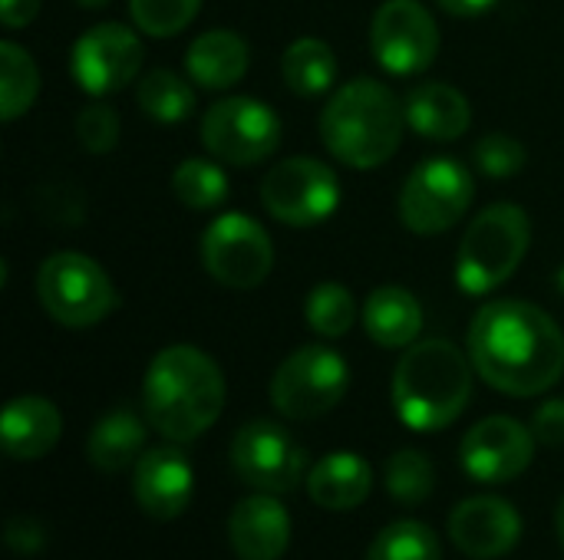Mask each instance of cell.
Wrapping results in <instances>:
<instances>
[{"instance_id":"d6a6232c","label":"cell","mask_w":564,"mask_h":560,"mask_svg":"<svg viewBox=\"0 0 564 560\" xmlns=\"http://www.w3.org/2000/svg\"><path fill=\"white\" fill-rule=\"evenodd\" d=\"M473 162H476V168H479L482 175H489V178H512V175H519V172L525 168L529 152H525V145H522L516 135H509V132H489V135H482V139L476 142Z\"/></svg>"},{"instance_id":"30bf717a","label":"cell","mask_w":564,"mask_h":560,"mask_svg":"<svg viewBox=\"0 0 564 560\" xmlns=\"http://www.w3.org/2000/svg\"><path fill=\"white\" fill-rule=\"evenodd\" d=\"M264 211L291 228H311L327 221L340 208V178L327 162L311 155H291L261 182Z\"/></svg>"},{"instance_id":"f35d334b","label":"cell","mask_w":564,"mask_h":560,"mask_svg":"<svg viewBox=\"0 0 564 560\" xmlns=\"http://www.w3.org/2000/svg\"><path fill=\"white\" fill-rule=\"evenodd\" d=\"M555 528H558V538H562L564 545V498L562 505H558V512H555Z\"/></svg>"},{"instance_id":"e0dca14e","label":"cell","mask_w":564,"mask_h":560,"mask_svg":"<svg viewBox=\"0 0 564 560\" xmlns=\"http://www.w3.org/2000/svg\"><path fill=\"white\" fill-rule=\"evenodd\" d=\"M195 492V472L185 452L175 446H159L142 452L132 469V495L139 508L155 521H175Z\"/></svg>"},{"instance_id":"f546056e","label":"cell","mask_w":564,"mask_h":560,"mask_svg":"<svg viewBox=\"0 0 564 560\" xmlns=\"http://www.w3.org/2000/svg\"><path fill=\"white\" fill-rule=\"evenodd\" d=\"M367 560H443V545L430 525L393 521L373 538Z\"/></svg>"},{"instance_id":"d6986e66","label":"cell","mask_w":564,"mask_h":560,"mask_svg":"<svg viewBox=\"0 0 564 560\" xmlns=\"http://www.w3.org/2000/svg\"><path fill=\"white\" fill-rule=\"evenodd\" d=\"M63 432L59 409L43 396H17L0 416V442L10 459L33 462L56 449Z\"/></svg>"},{"instance_id":"8992f818","label":"cell","mask_w":564,"mask_h":560,"mask_svg":"<svg viewBox=\"0 0 564 560\" xmlns=\"http://www.w3.org/2000/svg\"><path fill=\"white\" fill-rule=\"evenodd\" d=\"M36 297L59 327L86 330L102 323L116 307L109 274L79 251H56L36 271Z\"/></svg>"},{"instance_id":"7402d4cb","label":"cell","mask_w":564,"mask_h":560,"mask_svg":"<svg viewBox=\"0 0 564 560\" xmlns=\"http://www.w3.org/2000/svg\"><path fill=\"white\" fill-rule=\"evenodd\" d=\"M364 330L367 337L383 347V350H406L420 340L423 333V307L420 300L400 287V284H383L377 287L367 304H364Z\"/></svg>"},{"instance_id":"f1b7e54d","label":"cell","mask_w":564,"mask_h":560,"mask_svg":"<svg viewBox=\"0 0 564 560\" xmlns=\"http://www.w3.org/2000/svg\"><path fill=\"white\" fill-rule=\"evenodd\" d=\"M304 317H307V327L324 337V340H337L344 333H350L354 320H357V300L354 294L337 284V281H327V284H317L311 294H307V304H304Z\"/></svg>"},{"instance_id":"4fadbf2b","label":"cell","mask_w":564,"mask_h":560,"mask_svg":"<svg viewBox=\"0 0 564 560\" xmlns=\"http://www.w3.org/2000/svg\"><path fill=\"white\" fill-rule=\"evenodd\" d=\"M370 50L390 76H420L440 53V26L420 0H383L370 23Z\"/></svg>"},{"instance_id":"484cf974","label":"cell","mask_w":564,"mask_h":560,"mask_svg":"<svg viewBox=\"0 0 564 560\" xmlns=\"http://www.w3.org/2000/svg\"><path fill=\"white\" fill-rule=\"evenodd\" d=\"M40 92V69L26 46L3 40L0 43V119L17 122Z\"/></svg>"},{"instance_id":"7c38bea8","label":"cell","mask_w":564,"mask_h":560,"mask_svg":"<svg viewBox=\"0 0 564 560\" xmlns=\"http://www.w3.org/2000/svg\"><path fill=\"white\" fill-rule=\"evenodd\" d=\"M231 469L235 475L264 495H288L297 488L307 455L294 442L288 429H281L271 419H251L245 422L231 439Z\"/></svg>"},{"instance_id":"4dcf8cb0","label":"cell","mask_w":564,"mask_h":560,"mask_svg":"<svg viewBox=\"0 0 564 560\" xmlns=\"http://www.w3.org/2000/svg\"><path fill=\"white\" fill-rule=\"evenodd\" d=\"M436 488V469L430 455L416 449H400L387 462V492L400 505H423Z\"/></svg>"},{"instance_id":"d4e9b609","label":"cell","mask_w":564,"mask_h":560,"mask_svg":"<svg viewBox=\"0 0 564 560\" xmlns=\"http://www.w3.org/2000/svg\"><path fill=\"white\" fill-rule=\"evenodd\" d=\"M337 73H340L337 53L330 50V43H324L317 36L294 40L281 56V76H284L288 89L304 99L330 92L337 83Z\"/></svg>"},{"instance_id":"3957f363","label":"cell","mask_w":564,"mask_h":560,"mask_svg":"<svg viewBox=\"0 0 564 560\" xmlns=\"http://www.w3.org/2000/svg\"><path fill=\"white\" fill-rule=\"evenodd\" d=\"M473 360L449 340H416L393 370V409L413 432L453 426L473 399Z\"/></svg>"},{"instance_id":"9a60e30c","label":"cell","mask_w":564,"mask_h":560,"mask_svg":"<svg viewBox=\"0 0 564 560\" xmlns=\"http://www.w3.org/2000/svg\"><path fill=\"white\" fill-rule=\"evenodd\" d=\"M535 442V432L519 419L486 416L466 432L459 446V462L469 479L482 485H502L519 479L532 465Z\"/></svg>"},{"instance_id":"44dd1931","label":"cell","mask_w":564,"mask_h":560,"mask_svg":"<svg viewBox=\"0 0 564 560\" xmlns=\"http://www.w3.org/2000/svg\"><path fill=\"white\" fill-rule=\"evenodd\" d=\"M251 63V50L245 43V36L231 33V30H205L192 40L188 53H185V69L188 79L198 83L202 89H231L245 79Z\"/></svg>"},{"instance_id":"9c48e42d","label":"cell","mask_w":564,"mask_h":560,"mask_svg":"<svg viewBox=\"0 0 564 560\" xmlns=\"http://www.w3.org/2000/svg\"><path fill=\"white\" fill-rule=\"evenodd\" d=\"M278 112L251 96H225L202 116V145L212 158L228 165H258L271 158L281 145Z\"/></svg>"},{"instance_id":"ab89813d","label":"cell","mask_w":564,"mask_h":560,"mask_svg":"<svg viewBox=\"0 0 564 560\" xmlns=\"http://www.w3.org/2000/svg\"><path fill=\"white\" fill-rule=\"evenodd\" d=\"M76 3H79L83 10H99V7H106L109 0H76Z\"/></svg>"},{"instance_id":"ffe728a7","label":"cell","mask_w":564,"mask_h":560,"mask_svg":"<svg viewBox=\"0 0 564 560\" xmlns=\"http://www.w3.org/2000/svg\"><path fill=\"white\" fill-rule=\"evenodd\" d=\"M403 112H406V125L416 135L433 139V142H456L473 125L469 99L449 83H423V86H416L406 96Z\"/></svg>"},{"instance_id":"836d02e7","label":"cell","mask_w":564,"mask_h":560,"mask_svg":"<svg viewBox=\"0 0 564 560\" xmlns=\"http://www.w3.org/2000/svg\"><path fill=\"white\" fill-rule=\"evenodd\" d=\"M119 132H122L119 116H116V109L106 106V102H93V106H86V109L76 116V139H79V145H83L86 152H93V155L112 152L116 142H119Z\"/></svg>"},{"instance_id":"52a82bcc","label":"cell","mask_w":564,"mask_h":560,"mask_svg":"<svg viewBox=\"0 0 564 560\" xmlns=\"http://www.w3.org/2000/svg\"><path fill=\"white\" fill-rule=\"evenodd\" d=\"M476 198L473 172L459 158H426L420 162L400 188V221L413 234H443L463 221Z\"/></svg>"},{"instance_id":"cb8c5ba5","label":"cell","mask_w":564,"mask_h":560,"mask_svg":"<svg viewBox=\"0 0 564 560\" xmlns=\"http://www.w3.org/2000/svg\"><path fill=\"white\" fill-rule=\"evenodd\" d=\"M142 446H145V422L129 409H112L93 426L86 452L93 469L112 475L135 465L142 459Z\"/></svg>"},{"instance_id":"d590c367","label":"cell","mask_w":564,"mask_h":560,"mask_svg":"<svg viewBox=\"0 0 564 560\" xmlns=\"http://www.w3.org/2000/svg\"><path fill=\"white\" fill-rule=\"evenodd\" d=\"M43 541H46V535L36 518H10L7 521V545L13 554H40Z\"/></svg>"},{"instance_id":"8d00e7d4","label":"cell","mask_w":564,"mask_h":560,"mask_svg":"<svg viewBox=\"0 0 564 560\" xmlns=\"http://www.w3.org/2000/svg\"><path fill=\"white\" fill-rule=\"evenodd\" d=\"M40 13V0H0V17L7 30L26 26Z\"/></svg>"},{"instance_id":"7a4b0ae2","label":"cell","mask_w":564,"mask_h":560,"mask_svg":"<svg viewBox=\"0 0 564 560\" xmlns=\"http://www.w3.org/2000/svg\"><path fill=\"white\" fill-rule=\"evenodd\" d=\"M225 393L221 366L198 347L175 343L152 356L142 380V409L159 436L192 442L218 422Z\"/></svg>"},{"instance_id":"60d3db41","label":"cell","mask_w":564,"mask_h":560,"mask_svg":"<svg viewBox=\"0 0 564 560\" xmlns=\"http://www.w3.org/2000/svg\"><path fill=\"white\" fill-rule=\"evenodd\" d=\"M555 284H558V290H562V294H564V264H562V271L555 274Z\"/></svg>"},{"instance_id":"ac0fdd59","label":"cell","mask_w":564,"mask_h":560,"mask_svg":"<svg viewBox=\"0 0 564 560\" xmlns=\"http://www.w3.org/2000/svg\"><path fill=\"white\" fill-rule=\"evenodd\" d=\"M228 545L238 560H278L291 545V515L278 495H248L231 508Z\"/></svg>"},{"instance_id":"e575fe53","label":"cell","mask_w":564,"mask_h":560,"mask_svg":"<svg viewBox=\"0 0 564 560\" xmlns=\"http://www.w3.org/2000/svg\"><path fill=\"white\" fill-rule=\"evenodd\" d=\"M532 432L542 446H564V399H549L532 419Z\"/></svg>"},{"instance_id":"6da1fadb","label":"cell","mask_w":564,"mask_h":560,"mask_svg":"<svg viewBox=\"0 0 564 560\" xmlns=\"http://www.w3.org/2000/svg\"><path fill=\"white\" fill-rule=\"evenodd\" d=\"M476 373L506 396H542L564 376L562 327L529 300H492L469 323Z\"/></svg>"},{"instance_id":"83f0119b","label":"cell","mask_w":564,"mask_h":560,"mask_svg":"<svg viewBox=\"0 0 564 560\" xmlns=\"http://www.w3.org/2000/svg\"><path fill=\"white\" fill-rule=\"evenodd\" d=\"M172 195L192 211H212L228 198V175L212 158H185L172 172Z\"/></svg>"},{"instance_id":"1f68e13d","label":"cell","mask_w":564,"mask_h":560,"mask_svg":"<svg viewBox=\"0 0 564 560\" xmlns=\"http://www.w3.org/2000/svg\"><path fill=\"white\" fill-rule=\"evenodd\" d=\"M202 10V0H129L132 23L159 40L178 36Z\"/></svg>"},{"instance_id":"603a6c76","label":"cell","mask_w":564,"mask_h":560,"mask_svg":"<svg viewBox=\"0 0 564 560\" xmlns=\"http://www.w3.org/2000/svg\"><path fill=\"white\" fill-rule=\"evenodd\" d=\"M373 472L357 452H330L307 472V495L327 512H350L367 502Z\"/></svg>"},{"instance_id":"5bb4252c","label":"cell","mask_w":564,"mask_h":560,"mask_svg":"<svg viewBox=\"0 0 564 560\" xmlns=\"http://www.w3.org/2000/svg\"><path fill=\"white\" fill-rule=\"evenodd\" d=\"M142 40L122 23L89 26L69 50V73L89 96H109L126 89L142 69Z\"/></svg>"},{"instance_id":"4316f807","label":"cell","mask_w":564,"mask_h":560,"mask_svg":"<svg viewBox=\"0 0 564 560\" xmlns=\"http://www.w3.org/2000/svg\"><path fill=\"white\" fill-rule=\"evenodd\" d=\"M135 102L152 122H182L195 109V89L175 69H152L135 86Z\"/></svg>"},{"instance_id":"74e56055","label":"cell","mask_w":564,"mask_h":560,"mask_svg":"<svg viewBox=\"0 0 564 560\" xmlns=\"http://www.w3.org/2000/svg\"><path fill=\"white\" fill-rule=\"evenodd\" d=\"M446 13L453 17H482L489 13L499 0H436Z\"/></svg>"},{"instance_id":"5b68a950","label":"cell","mask_w":564,"mask_h":560,"mask_svg":"<svg viewBox=\"0 0 564 560\" xmlns=\"http://www.w3.org/2000/svg\"><path fill=\"white\" fill-rule=\"evenodd\" d=\"M532 248V221L512 201L489 205L476 215L456 254V284L469 297L499 290Z\"/></svg>"},{"instance_id":"2e32d148","label":"cell","mask_w":564,"mask_h":560,"mask_svg":"<svg viewBox=\"0 0 564 560\" xmlns=\"http://www.w3.org/2000/svg\"><path fill=\"white\" fill-rule=\"evenodd\" d=\"M449 538L466 558H506L522 538V518L506 498L476 495V498H466L463 505H456V512L449 518Z\"/></svg>"},{"instance_id":"277c9868","label":"cell","mask_w":564,"mask_h":560,"mask_svg":"<svg viewBox=\"0 0 564 560\" xmlns=\"http://www.w3.org/2000/svg\"><path fill=\"white\" fill-rule=\"evenodd\" d=\"M406 112L397 92L370 76L344 83L321 112V139L347 168L367 172L387 165L403 142Z\"/></svg>"},{"instance_id":"8fae6325","label":"cell","mask_w":564,"mask_h":560,"mask_svg":"<svg viewBox=\"0 0 564 560\" xmlns=\"http://www.w3.org/2000/svg\"><path fill=\"white\" fill-rule=\"evenodd\" d=\"M202 267L221 287L254 290L274 267L271 234L251 215L225 211L202 234Z\"/></svg>"},{"instance_id":"ba28073f","label":"cell","mask_w":564,"mask_h":560,"mask_svg":"<svg viewBox=\"0 0 564 560\" xmlns=\"http://www.w3.org/2000/svg\"><path fill=\"white\" fill-rule=\"evenodd\" d=\"M350 386L347 360L330 347H301L294 350L271 376V403L281 416L307 422L327 416Z\"/></svg>"}]
</instances>
